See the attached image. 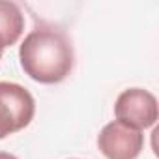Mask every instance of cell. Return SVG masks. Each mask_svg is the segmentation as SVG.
I'll return each mask as SVG.
<instances>
[{
	"label": "cell",
	"mask_w": 159,
	"mask_h": 159,
	"mask_svg": "<svg viewBox=\"0 0 159 159\" xmlns=\"http://www.w3.org/2000/svg\"><path fill=\"white\" fill-rule=\"evenodd\" d=\"M23 71L36 83L56 84L73 69V45L54 26H36L19 47Z\"/></svg>",
	"instance_id": "obj_1"
},
{
	"label": "cell",
	"mask_w": 159,
	"mask_h": 159,
	"mask_svg": "<svg viewBox=\"0 0 159 159\" xmlns=\"http://www.w3.org/2000/svg\"><path fill=\"white\" fill-rule=\"evenodd\" d=\"M36 112L32 94L17 83H0V140L25 129Z\"/></svg>",
	"instance_id": "obj_2"
},
{
	"label": "cell",
	"mask_w": 159,
	"mask_h": 159,
	"mask_svg": "<svg viewBox=\"0 0 159 159\" xmlns=\"http://www.w3.org/2000/svg\"><path fill=\"white\" fill-rule=\"evenodd\" d=\"M114 114L118 122L133 129H148L157 122V99L144 88H127L118 96Z\"/></svg>",
	"instance_id": "obj_3"
},
{
	"label": "cell",
	"mask_w": 159,
	"mask_h": 159,
	"mask_svg": "<svg viewBox=\"0 0 159 159\" xmlns=\"http://www.w3.org/2000/svg\"><path fill=\"white\" fill-rule=\"evenodd\" d=\"M98 146L107 159H137L144 148V135L142 131L114 120L101 129Z\"/></svg>",
	"instance_id": "obj_4"
},
{
	"label": "cell",
	"mask_w": 159,
	"mask_h": 159,
	"mask_svg": "<svg viewBox=\"0 0 159 159\" xmlns=\"http://www.w3.org/2000/svg\"><path fill=\"white\" fill-rule=\"evenodd\" d=\"M25 32V15L15 2L0 0V51L19 41Z\"/></svg>",
	"instance_id": "obj_5"
},
{
	"label": "cell",
	"mask_w": 159,
	"mask_h": 159,
	"mask_svg": "<svg viewBox=\"0 0 159 159\" xmlns=\"http://www.w3.org/2000/svg\"><path fill=\"white\" fill-rule=\"evenodd\" d=\"M0 159H17V157L11 153H6V152H0Z\"/></svg>",
	"instance_id": "obj_6"
},
{
	"label": "cell",
	"mask_w": 159,
	"mask_h": 159,
	"mask_svg": "<svg viewBox=\"0 0 159 159\" xmlns=\"http://www.w3.org/2000/svg\"><path fill=\"white\" fill-rule=\"evenodd\" d=\"M0 58H2V51H0Z\"/></svg>",
	"instance_id": "obj_7"
}]
</instances>
